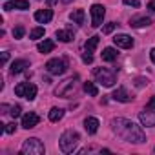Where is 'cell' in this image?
Masks as SVG:
<instances>
[{
  "label": "cell",
  "instance_id": "obj_1",
  "mask_svg": "<svg viewBox=\"0 0 155 155\" xmlns=\"http://www.w3.org/2000/svg\"><path fill=\"white\" fill-rule=\"evenodd\" d=\"M113 131L126 142H133V144H142L146 142V135L142 131L140 126H137L133 120L130 119H113Z\"/></svg>",
  "mask_w": 155,
  "mask_h": 155
},
{
  "label": "cell",
  "instance_id": "obj_2",
  "mask_svg": "<svg viewBox=\"0 0 155 155\" xmlns=\"http://www.w3.org/2000/svg\"><path fill=\"white\" fill-rule=\"evenodd\" d=\"M79 140H81V135H79V133H77L75 130H68V131H64V133L60 135L58 146H60V150H62L64 153H71V151L77 148Z\"/></svg>",
  "mask_w": 155,
  "mask_h": 155
},
{
  "label": "cell",
  "instance_id": "obj_3",
  "mask_svg": "<svg viewBox=\"0 0 155 155\" xmlns=\"http://www.w3.org/2000/svg\"><path fill=\"white\" fill-rule=\"evenodd\" d=\"M93 77L97 79V82H101V84L106 86V88H111V86L117 82L115 73L110 71V69H106V68H95V69H93Z\"/></svg>",
  "mask_w": 155,
  "mask_h": 155
},
{
  "label": "cell",
  "instance_id": "obj_4",
  "mask_svg": "<svg viewBox=\"0 0 155 155\" xmlns=\"http://www.w3.org/2000/svg\"><path fill=\"white\" fill-rule=\"evenodd\" d=\"M46 151L42 140H38L37 137H31V139H26L24 144H22V153L24 155H42Z\"/></svg>",
  "mask_w": 155,
  "mask_h": 155
},
{
  "label": "cell",
  "instance_id": "obj_5",
  "mask_svg": "<svg viewBox=\"0 0 155 155\" xmlns=\"http://www.w3.org/2000/svg\"><path fill=\"white\" fill-rule=\"evenodd\" d=\"M46 69L51 75H64L68 71V58H51L46 62Z\"/></svg>",
  "mask_w": 155,
  "mask_h": 155
},
{
  "label": "cell",
  "instance_id": "obj_6",
  "mask_svg": "<svg viewBox=\"0 0 155 155\" xmlns=\"http://www.w3.org/2000/svg\"><path fill=\"white\" fill-rule=\"evenodd\" d=\"M15 95L24 97L28 101H33L37 97V86L35 84H29V82H20L18 86H15Z\"/></svg>",
  "mask_w": 155,
  "mask_h": 155
},
{
  "label": "cell",
  "instance_id": "obj_7",
  "mask_svg": "<svg viewBox=\"0 0 155 155\" xmlns=\"http://www.w3.org/2000/svg\"><path fill=\"white\" fill-rule=\"evenodd\" d=\"M75 81H77V77H75V79H66L64 82H60L55 88V95L57 97H68V95H71V91H75Z\"/></svg>",
  "mask_w": 155,
  "mask_h": 155
},
{
  "label": "cell",
  "instance_id": "obj_8",
  "mask_svg": "<svg viewBox=\"0 0 155 155\" xmlns=\"http://www.w3.org/2000/svg\"><path fill=\"white\" fill-rule=\"evenodd\" d=\"M90 13H91V26H93V28H99V26L102 24V20H104V15H106L104 6L93 4L91 9H90Z\"/></svg>",
  "mask_w": 155,
  "mask_h": 155
},
{
  "label": "cell",
  "instance_id": "obj_9",
  "mask_svg": "<svg viewBox=\"0 0 155 155\" xmlns=\"http://www.w3.org/2000/svg\"><path fill=\"white\" fill-rule=\"evenodd\" d=\"M38 122H40V117H38L35 111H29V113H26V115L22 117V128H26V130L35 128Z\"/></svg>",
  "mask_w": 155,
  "mask_h": 155
},
{
  "label": "cell",
  "instance_id": "obj_10",
  "mask_svg": "<svg viewBox=\"0 0 155 155\" xmlns=\"http://www.w3.org/2000/svg\"><path fill=\"white\" fill-rule=\"evenodd\" d=\"M113 42H115L117 48H124V49H130V48L133 46V38H131L130 35H124V33L115 35V37H113Z\"/></svg>",
  "mask_w": 155,
  "mask_h": 155
},
{
  "label": "cell",
  "instance_id": "obj_11",
  "mask_svg": "<svg viewBox=\"0 0 155 155\" xmlns=\"http://www.w3.org/2000/svg\"><path fill=\"white\" fill-rule=\"evenodd\" d=\"M139 120H140V124L142 126H146V128H153L155 126V111H140L139 113Z\"/></svg>",
  "mask_w": 155,
  "mask_h": 155
},
{
  "label": "cell",
  "instance_id": "obj_12",
  "mask_svg": "<svg viewBox=\"0 0 155 155\" xmlns=\"http://www.w3.org/2000/svg\"><path fill=\"white\" fill-rule=\"evenodd\" d=\"M113 101H119V102H131V95L128 93V90L124 88V86H120V88H117L115 91H113Z\"/></svg>",
  "mask_w": 155,
  "mask_h": 155
},
{
  "label": "cell",
  "instance_id": "obj_13",
  "mask_svg": "<svg viewBox=\"0 0 155 155\" xmlns=\"http://www.w3.org/2000/svg\"><path fill=\"white\" fill-rule=\"evenodd\" d=\"M4 9L6 11H11V9H29V2L28 0H11V2H6L4 4Z\"/></svg>",
  "mask_w": 155,
  "mask_h": 155
},
{
  "label": "cell",
  "instance_id": "obj_14",
  "mask_svg": "<svg viewBox=\"0 0 155 155\" xmlns=\"http://www.w3.org/2000/svg\"><path fill=\"white\" fill-rule=\"evenodd\" d=\"M51 18H53V11L51 9H38L35 13V20L40 22V24H48Z\"/></svg>",
  "mask_w": 155,
  "mask_h": 155
},
{
  "label": "cell",
  "instance_id": "obj_15",
  "mask_svg": "<svg viewBox=\"0 0 155 155\" xmlns=\"http://www.w3.org/2000/svg\"><path fill=\"white\" fill-rule=\"evenodd\" d=\"M26 68H29V62H28V60H24V58L13 60V64H11V73H13V75H17V73H22Z\"/></svg>",
  "mask_w": 155,
  "mask_h": 155
},
{
  "label": "cell",
  "instance_id": "obj_16",
  "mask_svg": "<svg viewBox=\"0 0 155 155\" xmlns=\"http://www.w3.org/2000/svg\"><path fill=\"white\" fill-rule=\"evenodd\" d=\"M84 128H86V131H88L90 135L97 133V130H99V119H95V117H88V119L84 120Z\"/></svg>",
  "mask_w": 155,
  "mask_h": 155
},
{
  "label": "cell",
  "instance_id": "obj_17",
  "mask_svg": "<svg viewBox=\"0 0 155 155\" xmlns=\"http://www.w3.org/2000/svg\"><path fill=\"white\" fill-rule=\"evenodd\" d=\"M151 24V18L150 17H133L130 20V26L131 28H144V26H150Z\"/></svg>",
  "mask_w": 155,
  "mask_h": 155
},
{
  "label": "cell",
  "instance_id": "obj_18",
  "mask_svg": "<svg viewBox=\"0 0 155 155\" xmlns=\"http://www.w3.org/2000/svg\"><path fill=\"white\" fill-rule=\"evenodd\" d=\"M117 49L115 48H104L102 49V53H101V57H102V60H106V62H113V60H117Z\"/></svg>",
  "mask_w": 155,
  "mask_h": 155
},
{
  "label": "cell",
  "instance_id": "obj_19",
  "mask_svg": "<svg viewBox=\"0 0 155 155\" xmlns=\"http://www.w3.org/2000/svg\"><path fill=\"white\" fill-rule=\"evenodd\" d=\"M55 35H57V38H58L60 42H71V40H73V37H75V35H73V31H71L69 28H68V29H58Z\"/></svg>",
  "mask_w": 155,
  "mask_h": 155
},
{
  "label": "cell",
  "instance_id": "obj_20",
  "mask_svg": "<svg viewBox=\"0 0 155 155\" xmlns=\"http://www.w3.org/2000/svg\"><path fill=\"white\" fill-rule=\"evenodd\" d=\"M37 49H38L40 53H51V51L55 49V42L49 40V38H46V40H42V42L37 46Z\"/></svg>",
  "mask_w": 155,
  "mask_h": 155
},
{
  "label": "cell",
  "instance_id": "obj_21",
  "mask_svg": "<svg viewBox=\"0 0 155 155\" xmlns=\"http://www.w3.org/2000/svg\"><path fill=\"white\" fill-rule=\"evenodd\" d=\"M84 9H75V11H71L69 13V18L75 22V24H79V26H82L84 24Z\"/></svg>",
  "mask_w": 155,
  "mask_h": 155
},
{
  "label": "cell",
  "instance_id": "obj_22",
  "mask_svg": "<svg viewBox=\"0 0 155 155\" xmlns=\"http://www.w3.org/2000/svg\"><path fill=\"white\" fill-rule=\"evenodd\" d=\"M99 40H101V37H90L88 40H86V44H84V49H86V53H93L95 51V48L99 46Z\"/></svg>",
  "mask_w": 155,
  "mask_h": 155
},
{
  "label": "cell",
  "instance_id": "obj_23",
  "mask_svg": "<svg viewBox=\"0 0 155 155\" xmlns=\"http://www.w3.org/2000/svg\"><path fill=\"white\" fill-rule=\"evenodd\" d=\"M62 117H64V110L62 108H51V111H49V120L51 122H58Z\"/></svg>",
  "mask_w": 155,
  "mask_h": 155
},
{
  "label": "cell",
  "instance_id": "obj_24",
  "mask_svg": "<svg viewBox=\"0 0 155 155\" xmlns=\"http://www.w3.org/2000/svg\"><path fill=\"white\" fill-rule=\"evenodd\" d=\"M84 91L90 93L91 97H97V95H99V90H97V86H95L93 82H84Z\"/></svg>",
  "mask_w": 155,
  "mask_h": 155
},
{
  "label": "cell",
  "instance_id": "obj_25",
  "mask_svg": "<svg viewBox=\"0 0 155 155\" xmlns=\"http://www.w3.org/2000/svg\"><path fill=\"white\" fill-rule=\"evenodd\" d=\"M42 37H44V28H35V29H31V33H29V38H33V40L42 38Z\"/></svg>",
  "mask_w": 155,
  "mask_h": 155
},
{
  "label": "cell",
  "instance_id": "obj_26",
  "mask_svg": "<svg viewBox=\"0 0 155 155\" xmlns=\"http://www.w3.org/2000/svg\"><path fill=\"white\" fill-rule=\"evenodd\" d=\"M22 37H24V28L22 26H17L13 29V38H22Z\"/></svg>",
  "mask_w": 155,
  "mask_h": 155
},
{
  "label": "cell",
  "instance_id": "obj_27",
  "mask_svg": "<svg viewBox=\"0 0 155 155\" xmlns=\"http://www.w3.org/2000/svg\"><path fill=\"white\" fill-rule=\"evenodd\" d=\"M20 111H22V108H20L18 104H17V106H13V108H11V111H9V115H11L13 119H18V117H20Z\"/></svg>",
  "mask_w": 155,
  "mask_h": 155
},
{
  "label": "cell",
  "instance_id": "obj_28",
  "mask_svg": "<svg viewBox=\"0 0 155 155\" xmlns=\"http://www.w3.org/2000/svg\"><path fill=\"white\" fill-rule=\"evenodd\" d=\"M4 131H6V133H9V135H11V133H15V131H17V124H15V122L4 124Z\"/></svg>",
  "mask_w": 155,
  "mask_h": 155
},
{
  "label": "cell",
  "instance_id": "obj_29",
  "mask_svg": "<svg viewBox=\"0 0 155 155\" xmlns=\"http://www.w3.org/2000/svg\"><path fill=\"white\" fill-rule=\"evenodd\" d=\"M113 29H115V24H113V22H110V24H106V26L102 28V33H104V35H110Z\"/></svg>",
  "mask_w": 155,
  "mask_h": 155
},
{
  "label": "cell",
  "instance_id": "obj_30",
  "mask_svg": "<svg viewBox=\"0 0 155 155\" xmlns=\"http://www.w3.org/2000/svg\"><path fill=\"white\" fill-rule=\"evenodd\" d=\"M82 60H84L86 64H91V62H93V57H91V53H84V55H82Z\"/></svg>",
  "mask_w": 155,
  "mask_h": 155
},
{
  "label": "cell",
  "instance_id": "obj_31",
  "mask_svg": "<svg viewBox=\"0 0 155 155\" xmlns=\"http://www.w3.org/2000/svg\"><path fill=\"white\" fill-rule=\"evenodd\" d=\"M8 60H9V53H8V51H4V53H2V58H0V64L4 66V64H6Z\"/></svg>",
  "mask_w": 155,
  "mask_h": 155
},
{
  "label": "cell",
  "instance_id": "obj_32",
  "mask_svg": "<svg viewBox=\"0 0 155 155\" xmlns=\"http://www.w3.org/2000/svg\"><path fill=\"white\" fill-rule=\"evenodd\" d=\"M124 4H128V6H133V8H139V0H122Z\"/></svg>",
  "mask_w": 155,
  "mask_h": 155
},
{
  "label": "cell",
  "instance_id": "obj_33",
  "mask_svg": "<svg viewBox=\"0 0 155 155\" xmlns=\"http://www.w3.org/2000/svg\"><path fill=\"white\" fill-rule=\"evenodd\" d=\"M148 110H155V95H153V99L148 102Z\"/></svg>",
  "mask_w": 155,
  "mask_h": 155
},
{
  "label": "cell",
  "instance_id": "obj_34",
  "mask_svg": "<svg viewBox=\"0 0 155 155\" xmlns=\"http://www.w3.org/2000/svg\"><path fill=\"white\" fill-rule=\"evenodd\" d=\"M148 9H150V11H155V0H151V2L148 4Z\"/></svg>",
  "mask_w": 155,
  "mask_h": 155
},
{
  "label": "cell",
  "instance_id": "obj_35",
  "mask_svg": "<svg viewBox=\"0 0 155 155\" xmlns=\"http://www.w3.org/2000/svg\"><path fill=\"white\" fill-rule=\"evenodd\" d=\"M150 57H151V60H153V64H155V48L150 51Z\"/></svg>",
  "mask_w": 155,
  "mask_h": 155
},
{
  "label": "cell",
  "instance_id": "obj_36",
  "mask_svg": "<svg viewBox=\"0 0 155 155\" xmlns=\"http://www.w3.org/2000/svg\"><path fill=\"white\" fill-rule=\"evenodd\" d=\"M48 4H51V6H53V4H57V0H48Z\"/></svg>",
  "mask_w": 155,
  "mask_h": 155
},
{
  "label": "cell",
  "instance_id": "obj_37",
  "mask_svg": "<svg viewBox=\"0 0 155 155\" xmlns=\"http://www.w3.org/2000/svg\"><path fill=\"white\" fill-rule=\"evenodd\" d=\"M62 2H64V4H68V2H71V0H62Z\"/></svg>",
  "mask_w": 155,
  "mask_h": 155
}]
</instances>
